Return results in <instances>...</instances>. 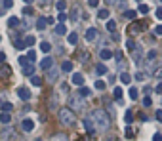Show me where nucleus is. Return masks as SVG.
Returning <instances> with one entry per match:
<instances>
[{"label": "nucleus", "mask_w": 162, "mask_h": 141, "mask_svg": "<svg viewBox=\"0 0 162 141\" xmlns=\"http://www.w3.org/2000/svg\"><path fill=\"white\" fill-rule=\"evenodd\" d=\"M91 122H94L95 130L97 132H107L109 126H111V118H109V112L105 109H95L94 112H91Z\"/></svg>", "instance_id": "obj_1"}, {"label": "nucleus", "mask_w": 162, "mask_h": 141, "mask_svg": "<svg viewBox=\"0 0 162 141\" xmlns=\"http://www.w3.org/2000/svg\"><path fill=\"white\" fill-rule=\"evenodd\" d=\"M153 141H162V133H154V136H153Z\"/></svg>", "instance_id": "obj_46"}, {"label": "nucleus", "mask_w": 162, "mask_h": 141, "mask_svg": "<svg viewBox=\"0 0 162 141\" xmlns=\"http://www.w3.org/2000/svg\"><path fill=\"white\" fill-rule=\"evenodd\" d=\"M154 15H157V17H158V19H162V8H158V10H157V12H154Z\"/></svg>", "instance_id": "obj_50"}, {"label": "nucleus", "mask_w": 162, "mask_h": 141, "mask_svg": "<svg viewBox=\"0 0 162 141\" xmlns=\"http://www.w3.org/2000/svg\"><path fill=\"white\" fill-rule=\"evenodd\" d=\"M71 107L76 111H84V107H86V103L82 101V97H73V101H71Z\"/></svg>", "instance_id": "obj_3"}, {"label": "nucleus", "mask_w": 162, "mask_h": 141, "mask_svg": "<svg viewBox=\"0 0 162 141\" xmlns=\"http://www.w3.org/2000/svg\"><path fill=\"white\" fill-rule=\"evenodd\" d=\"M154 76H157V78H160V76H162V69H157V70H154Z\"/></svg>", "instance_id": "obj_51"}, {"label": "nucleus", "mask_w": 162, "mask_h": 141, "mask_svg": "<svg viewBox=\"0 0 162 141\" xmlns=\"http://www.w3.org/2000/svg\"><path fill=\"white\" fill-rule=\"evenodd\" d=\"M61 70L71 73V70H73V63H71V61H63V63H61Z\"/></svg>", "instance_id": "obj_19"}, {"label": "nucleus", "mask_w": 162, "mask_h": 141, "mask_svg": "<svg viewBox=\"0 0 162 141\" xmlns=\"http://www.w3.org/2000/svg\"><path fill=\"white\" fill-rule=\"evenodd\" d=\"M133 61H136V63L141 61V48H139L137 44H136V50H133Z\"/></svg>", "instance_id": "obj_16"}, {"label": "nucleus", "mask_w": 162, "mask_h": 141, "mask_svg": "<svg viewBox=\"0 0 162 141\" xmlns=\"http://www.w3.org/2000/svg\"><path fill=\"white\" fill-rule=\"evenodd\" d=\"M21 128H23L25 132H33V128H34V122L31 120V118H25V120L21 122Z\"/></svg>", "instance_id": "obj_8"}, {"label": "nucleus", "mask_w": 162, "mask_h": 141, "mask_svg": "<svg viewBox=\"0 0 162 141\" xmlns=\"http://www.w3.org/2000/svg\"><path fill=\"white\" fill-rule=\"evenodd\" d=\"M120 82H122V84H130V82H132V76H130L128 73H122V74H120Z\"/></svg>", "instance_id": "obj_25"}, {"label": "nucleus", "mask_w": 162, "mask_h": 141, "mask_svg": "<svg viewBox=\"0 0 162 141\" xmlns=\"http://www.w3.org/2000/svg\"><path fill=\"white\" fill-rule=\"evenodd\" d=\"M97 17H99V19H109V10H99Z\"/></svg>", "instance_id": "obj_32"}, {"label": "nucleus", "mask_w": 162, "mask_h": 141, "mask_svg": "<svg viewBox=\"0 0 162 141\" xmlns=\"http://www.w3.org/2000/svg\"><path fill=\"white\" fill-rule=\"evenodd\" d=\"M25 57H27V61H34V59H36V52L29 50V55H25Z\"/></svg>", "instance_id": "obj_37"}, {"label": "nucleus", "mask_w": 162, "mask_h": 141, "mask_svg": "<svg viewBox=\"0 0 162 141\" xmlns=\"http://www.w3.org/2000/svg\"><path fill=\"white\" fill-rule=\"evenodd\" d=\"M67 40H69V44H76V42H78V34H76V33H71V34H69V36H67Z\"/></svg>", "instance_id": "obj_22"}, {"label": "nucleus", "mask_w": 162, "mask_h": 141, "mask_svg": "<svg viewBox=\"0 0 162 141\" xmlns=\"http://www.w3.org/2000/svg\"><path fill=\"white\" fill-rule=\"evenodd\" d=\"M55 34H67V27L63 25V23H59V25H55Z\"/></svg>", "instance_id": "obj_18"}, {"label": "nucleus", "mask_w": 162, "mask_h": 141, "mask_svg": "<svg viewBox=\"0 0 162 141\" xmlns=\"http://www.w3.org/2000/svg\"><path fill=\"white\" fill-rule=\"evenodd\" d=\"M154 34H157V36H162V25H157V27H154Z\"/></svg>", "instance_id": "obj_43"}, {"label": "nucleus", "mask_w": 162, "mask_h": 141, "mask_svg": "<svg viewBox=\"0 0 162 141\" xmlns=\"http://www.w3.org/2000/svg\"><path fill=\"white\" fill-rule=\"evenodd\" d=\"M88 6H91V8H97V6H99V0H88Z\"/></svg>", "instance_id": "obj_44"}, {"label": "nucleus", "mask_w": 162, "mask_h": 141, "mask_svg": "<svg viewBox=\"0 0 162 141\" xmlns=\"http://www.w3.org/2000/svg\"><path fill=\"white\" fill-rule=\"evenodd\" d=\"M0 122H2V124H10L12 122V115H10V112H0Z\"/></svg>", "instance_id": "obj_15"}, {"label": "nucleus", "mask_w": 162, "mask_h": 141, "mask_svg": "<svg viewBox=\"0 0 162 141\" xmlns=\"http://www.w3.org/2000/svg\"><path fill=\"white\" fill-rule=\"evenodd\" d=\"M105 2H107V4H115L116 0H105Z\"/></svg>", "instance_id": "obj_55"}, {"label": "nucleus", "mask_w": 162, "mask_h": 141, "mask_svg": "<svg viewBox=\"0 0 162 141\" xmlns=\"http://www.w3.org/2000/svg\"><path fill=\"white\" fill-rule=\"evenodd\" d=\"M86 40H88V42H95V40H97V29H94V27L88 29V31H86Z\"/></svg>", "instance_id": "obj_7"}, {"label": "nucleus", "mask_w": 162, "mask_h": 141, "mask_svg": "<svg viewBox=\"0 0 162 141\" xmlns=\"http://www.w3.org/2000/svg\"><path fill=\"white\" fill-rule=\"evenodd\" d=\"M99 57H101L103 61H109V59L112 57V52H111V50H107V48H103V50L99 52Z\"/></svg>", "instance_id": "obj_11"}, {"label": "nucleus", "mask_w": 162, "mask_h": 141, "mask_svg": "<svg viewBox=\"0 0 162 141\" xmlns=\"http://www.w3.org/2000/svg\"><path fill=\"white\" fill-rule=\"evenodd\" d=\"M23 42H25V46H33L34 42H36V38H34V36H31V34H29V36H25V38H23Z\"/></svg>", "instance_id": "obj_28"}, {"label": "nucleus", "mask_w": 162, "mask_h": 141, "mask_svg": "<svg viewBox=\"0 0 162 141\" xmlns=\"http://www.w3.org/2000/svg\"><path fill=\"white\" fill-rule=\"evenodd\" d=\"M137 12L145 15V13H149V6H147V4H139V6H137Z\"/></svg>", "instance_id": "obj_29"}, {"label": "nucleus", "mask_w": 162, "mask_h": 141, "mask_svg": "<svg viewBox=\"0 0 162 141\" xmlns=\"http://www.w3.org/2000/svg\"><path fill=\"white\" fill-rule=\"evenodd\" d=\"M31 82H33V86H40V84H42V80L38 78V76H34V74L31 76Z\"/></svg>", "instance_id": "obj_39"}, {"label": "nucleus", "mask_w": 162, "mask_h": 141, "mask_svg": "<svg viewBox=\"0 0 162 141\" xmlns=\"http://www.w3.org/2000/svg\"><path fill=\"white\" fill-rule=\"evenodd\" d=\"M4 59H6V53H0V63H4Z\"/></svg>", "instance_id": "obj_54"}, {"label": "nucleus", "mask_w": 162, "mask_h": 141, "mask_svg": "<svg viewBox=\"0 0 162 141\" xmlns=\"http://www.w3.org/2000/svg\"><path fill=\"white\" fill-rule=\"evenodd\" d=\"M23 73H25L27 76H33V74H34V67H33V65H29V67H25V69H23Z\"/></svg>", "instance_id": "obj_34"}, {"label": "nucleus", "mask_w": 162, "mask_h": 141, "mask_svg": "<svg viewBox=\"0 0 162 141\" xmlns=\"http://www.w3.org/2000/svg\"><path fill=\"white\" fill-rule=\"evenodd\" d=\"M46 23H48V17H38V21H36V25H34V27H36L38 31H44L46 29Z\"/></svg>", "instance_id": "obj_13"}, {"label": "nucleus", "mask_w": 162, "mask_h": 141, "mask_svg": "<svg viewBox=\"0 0 162 141\" xmlns=\"http://www.w3.org/2000/svg\"><path fill=\"white\" fill-rule=\"evenodd\" d=\"M52 141H69V139H67L65 133H55V136L52 137Z\"/></svg>", "instance_id": "obj_27"}, {"label": "nucleus", "mask_w": 162, "mask_h": 141, "mask_svg": "<svg viewBox=\"0 0 162 141\" xmlns=\"http://www.w3.org/2000/svg\"><path fill=\"white\" fill-rule=\"evenodd\" d=\"M57 21H59V23L67 21V13H57Z\"/></svg>", "instance_id": "obj_42"}, {"label": "nucleus", "mask_w": 162, "mask_h": 141, "mask_svg": "<svg viewBox=\"0 0 162 141\" xmlns=\"http://www.w3.org/2000/svg\"><path fill=\"white\" fill-rule=\"evenodd\" d=\"M17 95H19L23 101H29V99H31V91H29V88H23V86L17 88Z\"/></svg>", "instance_id": "obj_4"}, {"label": "nucleus", "mask_w": 162, "mask_h": 141, "mask_svg": "<svg viewBox=\"0 0 162 141\" xmlns=\"http://www.w3.org/2000/svg\"><path fill=\"white\" fill-rule=\"evenodd\" d=\"M2 112H12L13 111V103H2Z\"/></svg>", "instance_id": "obj_26"}, {"label": "nucleus", "mask_w": 162, "mask_h": 141, "mask_svg": "<svg viewBox=\"0 0 162 141\" xmlns=\"http://www.w3.org/2000/svg\"><path fill=\"white\" fill-rule=\"evenodd\" d=\"M157 94H160V95H162V84H158V86H157Z\"/></svg>", "instance_id": "obj_53"}, {"label": "nucleus", "mask_w": 162, "mask_h": 141, "mask_svg": "<svg viewBox=\"0 0 162 141\" xmlns=\"http://www.w3.org/2000/svg\"><path fill=\"white\" fill-rule=\"evenodd\" d=\"M107 31L116 33V21H112V19H109V21H107Z\"/></svg>", "instance_id": "obj_23"}, {"label": "nucleus", "mask_w": 162, "mask_h": 141, "mask_svg": "<svg viewBox=\"0 0 162 141\" xmlns=\"http://www.w3.org/2000/svg\"><path fill=\"white\" fill-rule=\"evenodd\" d=\"M126 48H128L130 52H133V50H136V44H133L132 40H128V42H126Z\"/></svg>", "instance_id": "obj_41"}, {"label": "nucleus", "mask_w": 162, "mask_h": 141, "mask_svg": "<svg viewBox=\"0 0 162 141\" xmlns=\"http://www.w3.org/2000/svg\"><path fill=\"white\" fill-rule=\"evenodd\" d=\"M73 84H74V86H84V74L74 73L73 74Z\"/></svg>", "instance_id": "obj_9"}, {"label": "nucleus", "mask_w": 162, "mask_h": 141, "mask_svg": "<svg viewBox=\"0 0 162 141\" xmlns=\"http://www.w3.org/2000/svg\"><path fill=\"white\" fill-rule=\"evenodd\" d=\"M95 88H97V90H105L107 86H105V82H103V80H97V82H95Z\"/></svg>", "instance_id": "obj_40"}, {"label": "nucleus", "mask_w": 162, "mask_h": 141, "mask_svg": "<svg viewBox=\"0 0 162 141\" xmlns=\"http://www.w3.org/2000/svg\"><path fill=\"white\" fill-rule=\"evenodd\" d=\"M136 80H145V73H137L136 74Z\"/></svg>", "instance_id": "obj_48"}, {"label": "nucleus", "mask_w": 162, "mask_h": 141, "mask_svg": "<svg viewBox=\"0 0 162 141\" xmlns=\"http://www.w3.org/2000/svg\"><path fill=\"white\" fill-rule=\"evenodd\" d=\"M130 97H132V99H137V97H139L137 88H130Z\"/></svg>", "instance_id": "obj_35"}, {"label": "nucleus", "mask_w": 162, "mask_h": 141, "mask_svg": "<svg viewBox=\"0 0 162 141\" xmlns=\"http://www.w3.org/2000/svg\"><path fill=\"white\" fill-rule=\"evenodd\" d=\"M57 116H59V122H61L63 126H67V128H71V126L76 124V112H74L73 109H69V107L59 109Z\"/></svg>", "instance_id": "obj_2"}, {"label": "nucleus", "mask_w": 162, "mask_h": 141, "mask_svg": "<svg viewBox=\"0 0 162 141\" xmlns=\"http://www.w3.org/2000/svg\"><path fill=\"white\" fill-rule=\"evenodd\" d=\"M84 128H86V132H88V133H97L94 122H91V118H84Z\"/></svg>", "instance_id": "obj_6"}, {"label": "nucleus", "mask_w": 162, "mask_h": 141, "mask_svg": "<svg viewBox=\"0 0 162 141\" xmlns=\"http://www.w3.org/2000/svg\"><path fill=\"white\" fill-rule=\"evenodd\" d=\"M157 120H158V122H162V109H158V111H157Z\"/></svg>", "instance_id": "obj_49"}, {"label": "nucleus", "mask_w": 162, "mask_h": 141, "mask_svg": "<svg viewBox=\"0 0 162 141\" xmlns=\"http://www.w3.org/2000/svg\"><path fill=\"white\" fill-rule=\"evenodd\" d=\"M151 105H153L151 95H145V97H143V107H151Z\"/></svg>", "instance_id": "obj_36"}, {"label": "nucleus", "mask_w": 162, "mask_h": 141, "mask_svg": "<svg viewBox=\"0 0 162 141\" xmlns=\"http://www.w3.org/2000/svg\"><path fill=\"white\" fill-rule=\"evenodd\" d=\"M40 50L44 52V53H48V52L52 50V44H50V42H40Z\"/></svg>", "instance_id": "obj_24"}, {"label": "nucleus", "mask_w": 162, "mask_h": 141, "mask_svg": "<svg viewBox=\"0 0 162 141\" xmlns=\"http://www.w3.org/2000/svg\"><path fill=\"white\" fill-rule=\"evenodd\" d=\"M55 8H57L59 13H65V10H67V0H57V2H55Z\"/></svg>", "instance_id": "obj_12"}, {"label": "nucleus", "mask_w": 162, "mask_h": 141, "mask_svg": "<svg viewBox=\"0 0 162 141\" xmlns=\"http://www.w3.org/2000/svg\"><path fill=\"white\" fill-rule=\"evenodd\" d=\"M154 57H157V50H149V52H147V59H149V61H153Z\"/></svg>", "instance_id": "obj_38"}, {"label": "nucleus", "mask_w": 162, "mask_h": 141, "mask_svg": "<svg viewBox=\"0 0 162 141\" xmlns=\"http://www.w3.org/2000/svg\"><path fill=\"white\" fill-rule=\"evenodd\" d=\"M124 120H126V124H132V122H133V112H132V111H126Z\"/></svg>", "instance_id": "obj_30"}, {"label": "nucleus", "mask_w": 162, "mask_h": 141, "mask_svg": "<svg viewBox=\"0 0 162 141\" xmlns=\"http://www.w3.org/2000/svg\"><path fill=\"white\" fill-rule=\"evenodd\" d=\"M105 141H116V139L115 137H109V139H105Z\"/></svg>", "instance_id": "obj_56"}, {"label": "nucleus", "mask_w": 162, "mask_h": 141, "mask_svg": "<svg viewBox=\"0 0 162 141\" xmlns=\"http://www.w3.org/2000/svg\"><path fill=\"white\" fill-rule=\"evenodd\" d=\"M52 67H53V59L52 57H44V59L40 61V69L42 70H50Z\"/></svg>", "instance_id": "obj_5"}, {"label": "nucleus", "mask_w": 162, "mask_h": 141, "mask_svg": "<svg viewBox=\"0 0 162 141\" xmlns=\"http://www.w3.org/2000/svg\"><path fill=\"white\" fill-rule=\"evenodd\" d=\"M0 76H2V78H8V76H10V67L8 65L0 67Z\"/></svg>", "instance_id": "obj_20"}, {"label": "nucleus", "mask_w": 162, "mask_h": 141, "mask_svg": "<svg viewBox=\"0 0 162 141\" xmlns=\"http://www.w3.org/2000/svg\"><path fill=\"white\" fill-rule=\"evenodd\" d=\"M124 17L126 19H133V17H136V10H126L124 12Z\"/></svg>", "instance_id": "obj_31"}, {"label": "nucleus", "mask_w": 162, "mask_h": 141, "mask_svg": "<svg viewBox=\"0 0 162 141\" xmlns=\"http://www.w3.org/2000/svg\"><path fill=\"white\" fill-rule=\"evenodd\" d=\"M13 48H16V50H23V48H25V42H23V40H16V42H13Z\"/></svg>", "instance_id": "obj_33"}, {"label": "nucleus", "mask_w": 162, "mask_h": 141, "mask_svg": "<svg viewBox=\"0 0 162 141\" xmlns=\"http://www.w3.org/2000/svg\"><path fill=\"white\" fill-rule=\"evenodd\" d=\"M112 94H115V99H116L118 103H120V105L124 103V101H122V97H124V91H122V88H120V86H116V88H115V91H112Z\"/></svg>", "instance_id": "obj_10"}, {"label": "nucleus", "mask_w": 162, "mask_h": 141, "mask_svg": "<svg viewBox=\"0 0 162 141\" xmlns=\"http://www.w3.org/2000/svg\"><path fill=\"white\" fill-rule=\"evenodd\" d=\"M19 63H21L23 67H27V57H25V55H21V57H19Z\"/></svg>", "instance_id": "obj_47"}, {"label": "nucleus", "mask_w": 162, "mask_h": 141, "mask_svg": "<svg viewBox=\"0 0 162 141\" xmlns=\"http://www.w3.org/2000/svg\"><path fill=\"white\" fill-rule=\"evenodd\" d=\"M78 97H90V88L88 86H78Z\"/></svg>", "instance_id": "obj_14"}, {"label": "nucleus", "mask_w": 162, "mask_h": 141, "mask_svg": "<svg viewBox=\"0 0 162 141\" xmlns=\"http://www.w3.org/2000/svg\"><path fill=\"white\" fill-rule=\"evenodd\" d=\"M137 2H139V4H143V0H137Z\"/></svg>", "instance_id": "obj_58"}, {"label": "nucleus", "mask_w": 162, "mask_h": 141, "mask_svg": "<svg viewBox=\"0 0 162 141\" xmlns=\"http://www.w3.org/2000/svg\"><path fill=\"white\" fill-rule=\"evenodd\" d=\"M23 2H27V4H31V2H33V0H23Z\"/></svg>", "instance_id": "obj_57"}, {"label": "nucleus", "mask_w": 162, "mask_h": 141, "mask_svg": "<svg viewBox=\"0 0 162 141\" xmlns=\"http://www.w3.org/2000/svg\"><path fill=\"white\" fill-rule=\"evenodd\" d=\"M8 25L12 27V29H16V27H19V17H13V15H12V17L8 19Z\"/></svg>", "instance_id": "obj_21"}, {"label": "nucleus", "mask_w": 162, "mask_h": 141, "mask_svg": "<svg viewBox=\"0 0 162 141\" xmlns=\"http://www.w3.org/2000/svg\"><path fill=\"white\" fill-rule=\"evenodd\" d=\"M126 137H133V133H132L130 128H126Z\"/></svg>", "instance_id": "obj_52"}, {"label": "nucleus", "mask_w": 162, "mask_h": 141, "mask_svg": "<svg viewBox=\"0 0 162 141\" xmlns=\"http://www.w3.org/2000/svg\"><path fill=\"white\" fill-rule=\"evenodd\" d=\"M2 4H4V8H12V6H13V0H2Z\"/></svg>", "instance_id": "obj_45"}, {"label": "nucleus", "mask_w": 162, "mask_h": 141, "mask_svg": "<svg viewBox=\"0 0 162 141\" xmlns=\"http://www.w3.org/2000/svg\"><path fill=\"white\" fill-rule=\"evenodd\" d=\"M95 73L99 74V76H103L105 73H107V67H105L103 63H97V65H95Z\"/></svg>", "instance_id": "obj_17"}]
</instances>
